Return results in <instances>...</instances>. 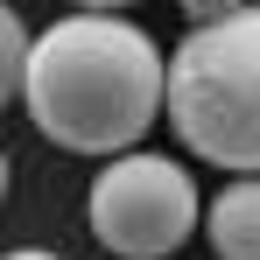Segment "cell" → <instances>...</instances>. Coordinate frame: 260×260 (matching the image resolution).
<instances>
[{"instance_id":"1","label":"cell","mask_w":260,"mask_h":260,"mask_svg":"<svg viewBox=\"0 0 260 260\" xmlns=\"http://www.w3.org/2000/svg\"><path fill=\"white\" fill-rule=\"evenodd\" d=\"M162 91H169V56L155 49L148 28L120 14L78 7L28 43L21 106L36 134L56 141L63 155H127L162 120Z\"/></svg>"},{"instance_id":"7","label":"cell","mask_w":260,"mask_h":260,"mask_svg":"<svg viewBox=\"0 0 260 260\" xmlns=\"http://www.w3.org/2000/svg\"><path fill=\"white\" fill-rule=\"evenodd\" d=\"M0 260H63V253H49V246H14V253H0Z\"/></svg>"},{"instance_id":"4","label":"cell","mask_w":260,"mask_h":260,"mask_svg":"<svg viewBox=\"0 0 260 260\" xmlns=\"http://www.w3.org/2000/svg\"><path fill=\"white\" fill-rule=\"evenodd\" d=\"M204 232H211L218 260H260V176H232L204 204Z\"/></svg>"},{"instance_id":"2","label":"cell","mask_w":260,"mask_h":260,"mask_svg":"<svg viewBox=\"0 0 260 260\" xmlns=\"http://www.w3.org/2000/svg\"><path fill=\"white\" fill-rule=\"evenodd\" d=\"M176 141L225 176H260V7L190 28L162 91Z\"/></svg>"},{"instance_id":"6","label":"cell","mask_w":260,"mask_h":260,"mask_svg":"<svg viewBox=\"0 0 260 260\" xmlns=\"http://www.w3.org/2000/svg\"><path fill=\"white\" fill-rule=\"evenodd\" d=\"M246 0H183V14H190V28H204V21H225V14H239Z\"/></svg>"},{"instance_id":"3","label":"cell","mask_w":260,"mask_h":260,"mask_svg":"<svg viewBox=\"0 0 260 260\" xmlns=\"http://www.w3.org/2000/svg\"><path fill=\"white\" fill-rule=\"evenodd\" d=\"M91 239L113 260H169L197 225H204V197L176 155H106V169L91 176Z\"/></svg>"},{"instance_id":"9","label":"cell","mask_w":260,"mask_h":260,"mask_svg":"<svg viewBox=\"0 0 260 260\" xmlns=\"http://www.w3.org/2000/svg\"><path fill=\"white\" fill-rule=\"evenodd\" d=\"M0 204H7V148H0Z\"/></svg>"},{"instance_id":"5","label":"cell","mask_w":260,"mask_h":260,"mask_svg":"<svg viewBox=\"0 0 260 260\" xmlns=\"http://www.w3.org/2000/svg\"><path fill=\"white\" fill-rule=\"evenodd\" d=\"M28 28H21V14L0 0V106L7 99H21V78H28Z\"/></svg>"},{"instance_id":"8","label":"cell","mask_w":260,"mask_h":260,"mask_svg":"<svg viewBox=\"0 0 260 260\" xmlns=\"http://www.w3.org/2000/svg\"><path fill=\"white\" fill-rule=\"evenodd\" d=\"M71 7H99V14H120V7H134V0H71Z\"/></svg>"}]
</instances>
